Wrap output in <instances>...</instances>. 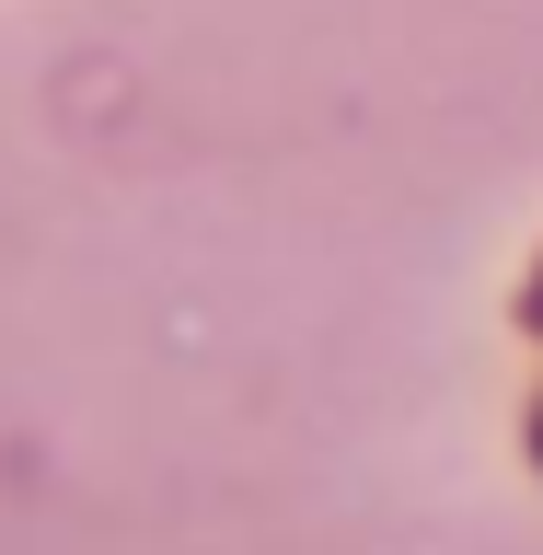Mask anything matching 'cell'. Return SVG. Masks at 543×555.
<instances>
[{
    "instance_id": "cell-1",
    "label": "cell",
    "mask_w": 543,
    "mask_h": 555,
    "mask_svg": "<svg viewBox=\"0 0 543 555\" xmlns=\"http://www.w3.org/2000/svg\"><path fill=\"white\" fill-rule=\"evenodd\" d=\"M532 324H543V301H532Z\"/></svg>"
}]
</instances>
